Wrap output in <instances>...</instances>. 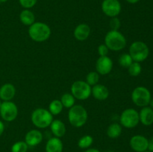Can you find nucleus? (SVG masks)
<instances>
[{
  "mask_svg": "<svg viewBox=\"0 0 153 152\" xmlns=\"http://www.w3.org/2000/svg\"><path fill=\"white\" fill-rule=\"evenodd\" d=\"M4 125L1 120H0V137L2 135V134L4 133Z\"/></svg>",
  "mask_w": 153,
  "mask_h": 152,
  "instance_id": "nucleus-33",
  "label": "nucleus"
},
{
  "mask_svg": "<svg viewBox=\"0 0 153 152\" xmlns=\"http://www.w3.org/2000/svg\"><path fill=\"white\" fill-rule=\"evenodd\" d=\"M122 134V126L118 123H113L107 129V135L111 139L118 138Z\"/></svg>",
  "mask_w": 153,
  "mask_h": 152,
  "instance_id": "nucleus-21",
  "label": "nucleus"
},
{
  "mask_svg": "<svg viewBox=\"0 0 153 152\" xmlns=\"http://www.w3.org/2000/svg\"><path fill=\"white\" fill-rule=\"evenodd\" d=\"M19 20L23 25L30 26L35 22V16L29 9H24L19 14Z\"/></svg>",
  "mask_w": 153,
  "mask_h": 152,
  "instance_id": "nucleus-20",
  "label": "nucleus"
},
{
  "mask_svg": "<svg viewBox=\"0 0 153 152\" xmlns=\"http://www.w3.org/2000/svg\"><path fill=\"white\" fill-rule=\"evenodd\" d=\"M63 108H64V106L61 104V101L55 99L49 104V111L52 113V116H57L62 112Z\"/></svg>",
  "mask_w": 153,
  "mask_h": 152,
  "instance_id": "nucleus-22",
  "label": "nucleus"
},
{
  "mask_svg": "<svg viewBox=\"0 0 153 152\" xmlns=\"http://www.w3.org/2000/svg\"><path fill=\"white\" fill-rule=\"evenodd\" d=\"M94 138L91 135H85L81 137L78 142V146L82 149H88L92 145Z\"/></svg>",
  "mask_w": 153,
  "mask_h": 152,
  "instance_id": "nucleus-24",
  "label": "nucleus"
},
{
  "mask_svg": "<svg viewBox=\"0 0 153 152\" xmlns=\"http://www.w3.org/2000/svg\"><path fill=\"white\" fill-rule=\"evenodd\" d=\"M50 129L53 135L58 138H61L64 137L67 131L64 122L58 119L52 121L50 125Z\"/></svg>",
  "mask_w": 153,
  "mask_h": 152,
  "instance_id": "nucleus-19",
  "label": "nucleus"
},
{
  "mask_svg": "<svg viewBox=\"0 0 153 152\" xmlns=\"http://www.w3.org/2000/svg\"><path fill=\"white\" fill-rule=\"evenodd\" d=\"M126 39L123 34L119 31H112L107 33L105 37V44L106 45L109 50L118 52L126 46Z\"/></svg>",
  "mask_w": 153,
  "mask_h": 152,
  "instance_id": "nucleus-3",
  "label": "nucleus"
},
{
  "mask_svg": "<svg viewBox=\"0 0 153 152\" xmlns=\"http://www.w3.org/2000/svg\"><path fill=\"white\" fill-rule=\"evenodd\" d=\"M97 50H98V54H99V55H100V57L108 56L109 49H108V48L106 46L105 44L100 45Z\"/></svg>",
  "mask_w": 153,
  "mask_h": 152,
  "instance_id": "nucleus-31",
  "label": "nucleus"
},
{
  "mask_svg": "<svg viewBox=\"0 0 153 152\" xmlns=\"http://www.w3.org/2000/svg\"><path fill=\"white\" fill-rule=\"evenodd\" d=\"M148 151L153 152V137L149 140V144H148Z\"/></svg>",
  "mask_w": 153,
  "mask_h": 152,
  "instance_id": "nucleus-32",
  "label": "nucleus"
},
{
  "mask_svg": "<svg viewBox=\"0 0 153 152\" xmlns=\"http://www.w3.org/2000/svg\"><path fill=\"white\" fill-rule=\"evenodd\" d=\"M127 2L130 3V4H136V3L138 2L140 0H126Z\"/></svg>",
  "mask_w": 153,
  "mask_h": 152,
  "instance_id": "nucleus-35",
  "label": "nucleus"
},
{
  "mask_svg": "<svg viewBox=\"0 0 153 152\" xmlns=\"http://www.w3.org/2000/svg\"><path fill=\"white\" fill-rule=\"evenodd\" d=\"M28 145L25 141H18L11 147V152H27Z\"/></svg>",
  "mask_w": 153,
  "mask_h": 152,
  "instance_id": "nucleus-28",
  "label": "nucleus"
},
{
  "mask_svg": "<svg viewBox=\"0 0 153 152\" xmlns=\"http://www.w3.org/2000/svg\"><path fill=\"white\" fill-rule=\"evenodd\" d=\"M1 99H0V106H1Z\"/></svg>",
  "mask_w": 153,
  "mask_h": 152,
  "instance_id": "nucleus-38",
  "label": "nucleus"
},
{
  "mask_svg": "<svg viewBox=\"0 0 153 152\" xmlns=\"http://www.w3.org/2000/svg\"><path fill=\"white\" fill-rule=\"evenodd\" d=\"M7 0H0V3H4V2H6Z\"/></svg>",
  "mask_w": 153,
  "mask_h": 152,
  "instance_id": "nucleus-37",
  "label": "nucleus"
},
{
  "mask_svg": "<svg viewBox=\"0 0 153 152\" xmlns=\"http://www.w3.org/2000/svg\"><path fill=\"white\" fill-rule=\"evenodd\" d=\"M122 126L126 128H135L140 122L139 113L133 108H128L123 111L120 117Z\"/></svg>",
  "mask_w": 153,
  "mask_h": 152,
  "instance_id": "nucleus-8",
  "label": "nucleus"
},
{
  "mask_svg": "<svg viewBox=\"0 0 153 152\" xmlns=\"http://www.w3.org/2000/svg\"><path fill=\"white\" fill-rule=\"evenodd\" d=\"M28 35L34 41L42 43L49 38L51 29L49 25L44 22H34L28 28Z\"/></svg>",
  "mask_w": 153,
  "mask_h": 152,
  "instance_id": "nucleus-1",
  "label": "nucleus"
},
{
  "mask_svg": "<svg viewBox=\"0 0 153 152\" xmlns=\"http://www.w3.org/2000/svg\"><path fill=\"white\" fill-rule=\"evenodd\" d=\"M0 116L6 122H13L18 116V108L11 101H3L0 106Z\"/></svg>",
  "mask_w": 153,
  "mask_h": 152,
  "instance_id": "nucleus-9",
  "label": "nucleus"
},
{
  "mask_svg": "<svg viewBox=\"0 0 153 152\" xmlns=\"http://www.w3.org/2000/svg\"><path fill=\"white\" fill-rule=\"evenodd\" d=\"M91 86L84 80H76L71 86V94L78 100H86L91 95Z\"/></svg>",
  "mask_w": 153,
  "mask_h": 152,
  "instance_id": "nucleus-7",
  "label": "nucleus"
},
{
  "mask_svg": "<svg viewBox=\"0 0 153 152\" xmlns=\"http://www.w3.org/2000/svg\"><path fill=\"white\" fill-rule=\"evenodd\" d=\"M43 141V134L38 130H31L25 137V142L28 147H34Z\"/></svg>",
  "mask_w": 153,
  "mask_h": 152,
  "instance_id": "nucleus-13",
  "label": "nucleus"
},
{
  "mask_svg": "<svg viewBox=\"0 0 153 152\" xmlns=\"http://www.w3.org/2000/svg\"><path fill=\"white\" fill-rule=\"evenodd\" d=\"M113 68V61L108 56L100 57L96 63V69L100 75H108Z\"/></svg>",
  "mask_w": 153,
  "mask_h": 152,
  "instance_id": "nucleus-12",
  "label": "nucleus"
},
{
  "mask_svg": "<svg viewBox=\"0 0 153 152\" xmlns=\"http://www.w3.org/2000/svg\"><path fill=\"white\" fill-rule=\"evenodd\" d=\"M45 149L46 152H63L64 145L61 139L55 137L48 140Z\"/></svg>",
  "mask_w": 153,
  "mask_h": 152,
  "instance_id": "nucleus-18",
  "label": "nucleus"
},
{
  "mask_svg": "<svg viewBox=\"0 0 153 152\" xmlns=\"http://www.w3.org/2000/svg\"><path fill=\"white\" fill-rule=\"evenodd\" d=\"M91 34V28L88 25L82 23L76 27L73 32L74 37L79 41H84L87 40Z\"/></svg>",
  "mask_w": 153,
  "mask_h": 152,
  "instance_id": "nucleus-16",
  "label": "nucleus"
},
{
  "mask_svg": "<svg viewBox=\"0 0 153 152\" xmlns=\"http://www.w3.org/2000/svg\"><path fill=\"white\" fill-rule=\"evenodd\" d=\"M88 114L83 106L78 104L70 108L68 112V120L75 128H81L86 124Z\"/></svg>",
  "mask_w": 153,
  "mask_h": 152,
  "instance_id": "nucleus-2",
  "label": "nucleus"
},
{
  "mask_svg": "<svg viewBox=\"0 0 153 152\" xmlns=\"http://www.w3.org/2000/svg\"><path fill=\"white\" fill-rule=\"evenodd\" d=\"M106 152H114V151H106Z\"/></svg>",
  "mask_w": 153,
  "mask_h": 152,
  "instance_id": "nucleus-39",
  "label": "nucleus"
},
{
  "mask_svg": "<svg viewBox=\"0 0 153 152\" xmlns=\"http://www.w3.org/2000/svg\"><path fill=\"white\" fill-rule=\"evenodd\" d=\"M141 71L142 67L140 66V63L135 62V61H134L128 68V73L132 77H137V76H138L141 73Z\"/></svg>",
  "mask_w": 153,
  "mask_h": 152,
  "instance_id": "nucleus-25",
  "label": "nucleus"
},
{
  "mask_svg": "<svg viewBox=\"0 0 153 152\" xmlns=\"http://www.w3.org/2000/svg\"><path fill=\"white\" fill-rule=\"evenodd\" d=\"M149 140L142 135L133 136L129 142L130 147L135 152H144L148 150Z\"/></svg>",
  "mask_w": 153,
  "mask_h": 152,
  "instance_id": "nucleus-11",
  "label": "nucleus"
},
{
  "mask_svg": "<svg viewBox=\"0 0 153 152\" xmlns=\"http://www.w3.org/2000/svg\"><path fill=\"white\" fill-rule=\"evenodd\" d=\"M131 100L137 107H146L150 102L151 93L145 86H137L131 92Z\"/></svg>",
  "mask_w": 153,
  "mask_h": 152,
  "instance_id": "nucleus-6",
  "label": "nucleus"
},
{
  "mask_svg": "<svg viewBox=\"0 0 153 152\" xmlns=\"http://www.w3.org/2000/svg\"><path fill=\"white\" fill-rule=\"evenodd\" d=\"M118 61H119V64L121 66L127 69L134 62L129 54H123V55H121L120 56Z\"/></svg>",
  "mask_w": 153,
  "mask_h": 152,
  "instance_id": "nucleus-26",
  "label": "nucleus"
},
{
  "mask_svg": "<svg viewBox=\"0 0 153 152\" xmlns=\"http://www.w3.org/2000/svg\"><path fill=\"white\" fill-rule=\"evenodd\" d=\"M100 78V74L97 72H91L87 75L86 82L90 86H94L99 83Z\"/></svg>",
  "mask_w": 153,
  "mask_h": 152,
  "instance_id": "nucleus-27",
  "label": "nucleus"
},
{
  "mask_svg": "<svg viewBox=\"0 0 153 152\" xmlns=\"http://www.w3.org/2000/svg\"><path fill=\"white\" fill-rule=\"evenodd\" d=\"M140 122L145 126H150L153 124V110L149 107H144L139 113Z\"/></svg>",
  "mask_w": 153,
  "mask_h": 152,
  "instance_id": "nucleus-17",
  "label": "nucleus"
},
{
  "mask_svg": "<svg viewBox=\"0 0 153 152\" xmlns=\"http://www.w3.org/2000/svg\"><path fill=\"white\" fill-rule=\"evenodd\" d=\"M61 102L63 104L64 107L66 108H71L73 106L75 105V101H76V98L75 97L72 95L71 93H65L61 96Z\"/></svg>",
  "mask_w": 153,
  "mask_h": 152,
  "instance_id": "nucleus-23",
  "label": "nucleus"
},
{
  "mask_svg": "<svg viewBox=\"0 0 153 152\" xmlns=\"http://www.w3.org/2000/svg\"><path fill=\"white\" fill-rule=\"evenodd\" d=\"M149 104H150V107L153 110V98L150 100V102H149Z\"/></svg>",
  "mask_w": 153,
  "mask_h": 152,
  "instance_id": "nucleus-36",
  "label": "nucleus"
},
{
  "mask_svg": "<svg viewBox=\"0 0 153 152\" xmlns=\"http://www.w3.org/2000/svg\"><path fill=\"white\" fill-rule=\"evenodd\" d=\"M37 0H19L20 5L25 9H30L34 7Z\"/></svg>",
  "mask_w": 153,
  "mask_h": 152,
  "instance_id": "nucleus-30",
  "label": "nucleus"
},
{
  "mask_svg": "<svg viewBox=\"0 0 153 152\" xmlns=\"http://www.w3.org/2000/svg\"><path fill=\"white\" fill-rule=\"evenodd\" d=\"M129 55L135 62H143L147 59L149 49L147 45L142 41H135L129 47Z\"/></svg>",
  "mask_w": 153,
  "mask_h": 152,
  "instance_id": "nucleus-5",
  "label": "nucleus"
},
{
  "mask_svg": "<svg viewBox=\"0 0 153 152\" xmlns=\"http://www.w3.org/2000/svg\"><path fill=\"white\" fill-rule=\"evenodd\" d=\"M122 7L119 0H103L102 10L109 17H117L120 13Z\"/></svg>",
  "mask_w": 153,
  "mask_h": 152,
  "instance_id": "nucleus-10",
  "label": "nucleus"
},
{
  "mask_svg": "<svg viewBox=\"0 0 153 152\" xmlns=\"http://www.w3.org/2000/svg\"><path fill=\"white\" fill-rule=\"evenodd\" d=\"M31 122L37 128L43 129L50 126L53 121V116L49 110L44 108H37L32 112Z\"/></svg>",
  "mask_w": 153,
  "mask_h": 152,
  "instance_id": "nucleus-4",
  "label": "nucleus"
},
{
  "mask_svg": "<svg viewBox=\"0 0 153 152\" xmlns=\"http://www.w3.org/2000/svg\"><path fill=\"white\" fill-rule=\"evenodd\" d=\"M16 94V88L11 83H4L0 87V99L3 101H10Z\"/></svg>",
  "mask_w": 153,
  "mask_h": 152,
  "instance_id": "nucleus-15",
  "label": "nucleus"
},
{
  "mask_svg": "<svg viewBox=\"0 0 153 152\" xmlns=\"http://www.w3.org/2000/svg\"><path fill=\"white\" fill-rule=\"evenodd\" d=\"M84 152H100L98 149L97 148H88Z\"/></svg>",
  "mask_w": 153,
  "mask_h": 152,
  "instance_id": "nucleus-34",
  "label": "nucleus"
},
{
  "mask_svg": "<svg viewBox=\"0 0 153 152\" xmlns=\"http://www.w3.org/2000/svg\"><path fill=\"white\" fill-rule=\"evenodd\" d=\"M91 95L97 100L104 101L108 98L109 90L105 85L97 83L91 88Z\"/></svg>",
  "mask_w": 153,
  "mask_h": 152,
  "instance_id": "nucleus-14",
  "label": "nucleus"
},
{
  "mask_svg": "<svg viewBox=\"0 0 153 152\" xmlns=\"http://www.w3.org/2000/svg\"><path fill=\"white\" fill-rule=\"evenodd\" d=\"M109 25H110V28H111L112 31H119V28L121 26L120 20L117 17H112Z\"/></svg>",
  "mask_w": 153,
  "mask_h": 152,
  "instance_id": "nucleus-29",
  "label": "nucleus"
},
{
  "mask_svg": "<svg viewBox=\"0 0 153 152\" xmlns=\"http://www.w3.org/2000/svg\"><path fill=\"white\" fill-rule=\"evenodd\" d=\"M144 152H151V151H144Z\"/></svg>",
  "mask_w": 153,
  "mask_h": 152,
  "instance_id": "nucleus-40",
  "label": "nucleus"
}]
</instances>
